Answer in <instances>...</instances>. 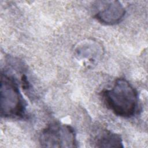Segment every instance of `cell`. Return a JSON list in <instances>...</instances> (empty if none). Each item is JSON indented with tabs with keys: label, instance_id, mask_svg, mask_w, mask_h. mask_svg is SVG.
<instances>
[{
	"label": "cell",
	"instance_id": "5",
	"mask_svg": "<svg viewBox=\"0 0 148 148\" xmlns=\"http://www.w3.org/2000/svg\"><path fill=\"white\" fill-rule=\"evenodd\" d=\"M95 147H123V141L119 134L104 130L95 137Z\"/></svg>",
	"mask_w": 148,
	"mask_h": 148
},
{
	"label": "cell",
	"instance_id": "4",
	"mask_svg": "<svg viewBox=\"0 0 148 148\" xmlns=\"http://www.w3.org/2000/svg\"><path fill=\"white\" fill-rule=\"evenodd\" d=\"M94 17L106 25H114L124 18L125 10L118 1H97L94 4Z\"/></svg>",
	"mask_w": 148,
	"mask_h": 148
},
{
	"label": "cell",
	"instance_id": "6",
	"mask_svg": "<svg viewBox=\"0 0 148 148\" xmlns=\"http://www.w3.org/2000/svg\"><path fill=\"white\" fill-rule=\"evenodd\" d=\"M97 45L95 43H88L84 45H82L77 49V54L79 56H81L83 58H87L90 60V58H93L95 57L98 53H97V51H98V49L97 47Z\"/></svg>",
	"mask_w": 148,
	"mask_h": 148
},
{
	"label": "cell",
	"instance_id": "2",
	"mask_svg": "<svg viewBox=\"0 0 148 148\" xmlns=\"http://www.w3.org/2000/svg\"><path fill=\"white\" fill-rule=\"evenodd\" d=\"M0 110L2 117L21 119L25 116L26 102L15 79L6 73H1Z\"/></svg>",
	"mask_w": 148,
	"mask_h": 148
},
{
	"label": "cell",
	"instance_id": "3",
	"mask_svg": "<svg viewBox=\"0 0 148 148\" xmlns=\"http://www.w3.org/2000/svg\"><path fill=\"white\" fill-rule=\"evenodd\" d=\"M39 142L45 147H77L74 129L69 125L59 122L51 123L42 130Z\"/></svg>",
	"mask_w": 148,
	"mask_h": 148
},
{
	"label": "cell",
	"instance_id": "1",
	"mask_svg": "<svg viewBox=\"0 0 148 148\" xmlns=\"http://www.w3.org/2000/svg\"><path fill=\"white\" fill-rule=\"evenodd\" d=\"M102 96L106 106L115 114L129 118L135 114L138 102V93L126 79H116L110 89L102 91Z\"/></svg>",
	"mask_w": 148,
	"mask_h": 148
}]
</instances>
